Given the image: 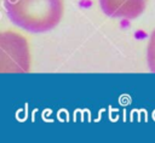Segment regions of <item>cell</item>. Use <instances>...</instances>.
<instances>
[{
    "label": "cell",
    "instance_id": "277c9868",
    "mask_svg": "<svg viewBox=\"0 0 155 143\" xmlns=\"http://www.w3.org/2000/svg\"><path fill=\"white\" fill-rule=\"evenodd\" d=\"M147 61L149 69L155 73V29L151 32L147 46Z\"/></svg>",
    "mask_w": 155,
    "mask_h": 143
},
{
    "label": "cell",
    "instance_id": "6da1fadb",
    "mask_svg": "<svg viewBox=\"0 0 155 143\" xmlns=\"http://www.w3.org/2000/svg\"><path fill=\"white\" fill-rule=\"evenodd\" d=\"M8 19L30 33H46L63 17V0H4Z\"/></svg>",
    "mask_w": 155,
    "mask_h": 143
},
{
    "label": "cell",
    "instance_id": "3957f363",
    "mask_svg": "<svg viewBox=\"0 0 155 143\" xmlns=\"http://www.w3.org/2000/svg\"><path fill=\"white\" fill-rule=\"evenodd\" d=\"M148 0H99L102 11L113 18L133 19L140 16Z\"/></svg>",
    "mask_w": 155,
    "mask_h": 143
},
{
    "label": "cell",
    "instance_id": "7a4b0ae2",
    "mask_svg": "<svg viewBox=\"0 0 155 143\" xmlns=\"http://www.w3.org/2000/svg\"><path fill=\"white\" fill-rule=\"evenodd\" d=\"M30 47L21 33L7 29L0 33V72L28 73L30 70Z\"/></svg>",
    "mask_w": 155,
    "mask_h": 143
}]
</instances>
